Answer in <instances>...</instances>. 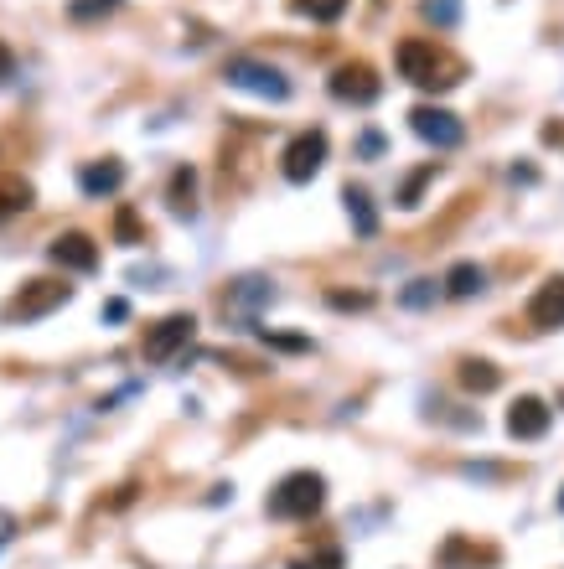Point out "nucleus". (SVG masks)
Returning a JSON list of instances; mask_svg holds the SVG:
<instances>
[{
  "instance_id": "nucleus-1",
  "label": "nucleus",
  "mask_w": 564,
  "mask_h": 569,
  "mask_svg": "<svg viewBox=\"0 0 564 569\" xmlns=\"http://www.w3.org/2000/svg\"><path fill=\"white\" fill-rule=\"evenodd\" d=\"M394 63H399V73H404L414 88H456L461 73H466V68H461V57H451V52L435 47V42H420V37L399 42Z\"/></svg>"
},
{
  "instance_id": "nucleus-2",
  "label": "nucleus",
  "mask_w": 564,
  "mask_h": 569,
  "mask_svg": "<svg viewBox=\"0 0 564 569\" xmlns=\"http://www.w3.org/2000/svg\"><path fill=\"white\" fill-rule=\"evenodd\" d=\"M73 301V285L68 280H26L16 295H11V301L6 306H0V321H42L47 311H57V306H68Z\"/></svg>"
},
{
  "instance_id": "nucleus-3",
  "label": "nucleus",
  "mask_w": 564,
  "mask_h": 569,
  "mask_svg": "<svg viewBox=\"0 0 564 569\" xmlns=\"http://www.w3.org/2000/svg\"><path fill=\"white\" fill-rule=\"evenodd\" d=\"M326 497V482L316 471H290L285 482L270 492V518H311Z\"/></svg>"
},
{
  "instance_id": "nucleus-4",
  "label": "nucleus",
  "mask_w": 564,
  "mask_h": 569,
  "mask_svg": "<svg viewBox=\"0 0 564 569\" xmlns=\"http://www.w3.org/2000/svg\"><path fill=\"white\" fill-rule=\"evenodd\" d=\"M223 78L233 88H244V94H259V99H290V78L270 63H259V57H233V63L223 68Z\"/></svg>"
},
{
  "instance_id": "nucleus-5",
  "label": "nucleus",
  "mask_w": 564,
  "mask_h": 569,
  "mask_svg": "<svg viewBox=\"0 0 564 569\" xmlns=\"http://www.w3.org/2000/svg\"><path fill=\"white\" fill-rule=\"evenodd\" d=\"M192 332H197V321H192L187 311H176V316H166V321H156V326H145V342H140L145 363H171V357L192 342Z\"/></svg>"
},
{
  "instance_id": "nucleus-6",
  "label": "nucleus",
  "mask_w": 564,
  "mask_h": 569,
  "mask_svg": "<svg viewBox=\"0 0 564 569\" xmlns=\"http://www.w3.org/2000/svg\"><path fill=\"white\" fill-rule=\"evenodd\" d=\"M409 125H414V135H420V140H430L435 151H451V145H461V135H466L461 119L451 109H435V104H420V109L409 114Z\"/></svg>"
},
{
  "instance_id": "nucleus-7",
  "label": "nucleus",
  "mask_w": 564,
  "mask_h": 569,
  "mask_svg": "<svg viewBox=\"0 0 564 569\" xmlns=\"http://www.w3.org/2000/svg\"><path fill=\"white\" fill-rule=\"evenodd\" d=\"M285 176L290 182H311V176L321 171V161H326V135L321 130H301L290 145H285Z\"/></svg>"
},
{
  "instance_id": "nucleus-8",
  "label": "nucleus",
  "mask_w": 564,
  "mask_h": 569,
  "mask_svg": "<svg viewBox=\"0 0 564 569\" xmlns=\"http://www.w3.org/2000/svg\"><path fill=\"white\" fill-rule=\"evenodd\" d=\"M47 254L57 269H73V275H94L99 269V244L88 233H57Z\"/></svg>"
},
{
  "instance_id": "nucleus-9",
  "label": "nucleus",
  "mask_w": 564,
  "mask_h": 569,
  "mask_svg": "<svg viewBox=\"0 0 564 569\" xmlns=\"http://www.w3.org/2000/svg\"><path fill=\"white\" fill-rule=\"evenodd\" d=\"M332 94H337L342 104H373V99L383 94V83H378V73H373L368 63H342V68L332 73Z\"/></svg>"
},
{
  "instance_id": "nucleus-10",
  "label": "nucleus",
  "mask_w": 564,
  "mask_h": 569,
  "mask_svg": "<svg viewBox=\"0 0 564 569\" xmlns=\"http://www.w3.org/2000/svg\"><path fill=\"white\" fill-rule=\"evenodd\" d=\"M528 326H533V332H559V326H564V275H554V280H544L539 290H533Z\"/></svg>"
},
{
  "instance_id": "nucleus-11",
  "label": "nucleus",
  "mask_w": 564,
  "mask_h": 569,
  "mask_svg": "<svg viewBox=\"0 0 564 569\" xmlns=\"http://www.w3.org/2000/svg\"><path fill=\"white\" fill-rule=\"evenodd\" d=\"M549 404L544 399H533V394H523L513 409H508V435L513 440H539V435H549Z\"/></svg>"
},
{
  "instance_id": "nucleus-12",
  "label": "nucleus",
  "mask_w": 564,
  "mask_h": 569,
  "mask_svg": "<svg viewBox=\"0 0 564 569\" xmlns=\"http://www.w3.org/2000/svg\"><path fill=\"white\" fill-rule=\"evenodd\" d=\"M120 182H125V166H120V161H88V166L78 171V187H83L88 197L120 192Z\"/></svg>"
},
{
  "instance_id": "nucleus-13",
  "label": "nucleus",
  "mask_w": 564,
  "mask_h": 569,
  "mask_svg": "<svg viewBox=\"0 0 564 569\" xmlns=\"http://www.w3.org/2000/svg\"><path fill=\"white\" fill-rule=\"evenodd\" d=\"M440 564H445V569H477V564H497V549H487V544H466V538H451V544L440 549Z\"/></svg>"
},
{
  "instance_id": "nucleus-14",
  "label": "nucleus",
  "mask_w": 564,
  "mask_h": 569,
  "mask_svg": "<svg viewBox=\"0 0 564 569\" xmlns=\"http://www.w3.org/2000/svg\"><path fill=\"white\" fill-rule=\"evenodd\" d=\"M166 197H171V213L192 218V213H197V171H192V166H176V171H171Z\"/></svg>"
},
{
  "instance_id": "nucleus-15",
  "label": "nucleus",
  "mask_w": 564,
  "mask_h": 569,
  "mask_svg": "<svg viewBox=\"0 0 564 569\" xmlns=\"http://www.w3.org/2000/svg\"><path fill=\"white\" fill-rule=\"evenodd\" d=\"M456 378H461L466 394H492V388L502 383V373L487 363V357H466V363L456 368Z\"/></svg>"
},
{
  "instance_id": "nucleus-16",
  "label": "nucleus",
  "mask_w": 564,
  "mask_h": 569,
  "mask_svg": "<svg viewBox=\"0 0 564 569\" xmlns=\"http://www.w3.org/2000/svg\"><path fill=\"white\" fill-rule=\"evenodd\" d=\"M32 207V182H21V176H0V223L26 213Z\"/></svg>"
},
{
  "instance_id": "nucleus-17",
  "label": "nucleus",
  "mask_w": 564,
  "mask_h": 569,
  "mask_svg": "<svg viewBox=\"0 0 564 569\" xmlns=\"http://www.w3.org/2000/svg\"><path fill=\"white\" fill-rule=\"evenodd\" d=\"M347 218H352V228H358L363 238H373L378 233V213H373V197L363 192V187H347Z\"/></svg>"
},
{
  "instance_id": "nucleus-18",
  "label": "nucleus",
  "mask_w": 564,
  "mask_h": 569,
  "mask_svg": "<svg viewBox=\"0 0 564 569\" xmlns=\"http://www.w3.org/2000/svg\"><path fill=\"white\" fill-rule=\"evenodd\" d=\"M482 285H487V275H482V264H466V259H461V264L451 269V275H445V290H451L456 301H466V295H477Z\"/></svg>"
},
{
  "instance_id": "nucleus-19",
  "label": "nucleus",
  "mask_w": 564,
  "mask_h": 569,
  "mask_svg": "<svg viewBox=\"0 0 564 569\" xmlns=\"http://www.w3.org/2000/svg\"><path fill=\"white\" fill-rule=\"evenodd\" d=\"M301 16H311V21H337L342 11H347V0H290Z\"/></svg>"
},
{
  "instance_id": "nucleus-20",
  "label": "nucleus",
  "mask_w": 564,
  "mask_h": 569,
  "mask_svg": "<svg viewBox=\"0 0 564 569\" xmlns=\"http://www.w3.org/2000/svg\"><path fill=\"white\" fill-rule=\"evenodd\" d=\"M430 182H435V161H430V166H420V171H414L409 182L399 187V207H420V192H425Z\"/></svg>"
},
{
  "instance_id": "nucleus-21",
  "label": "nucleus",
  "mask_w": 564,
  "mask_h": 569,
  "mask_svg": "<svg viewBox=\"0 0 564 569\" xmlns=\"http://www.w3.org/2000/svg\"><path fill=\"white\" fill-rule=\"evenodd\" d=\"M114 233H120V244H145V233H140V218H135V207H120V213H114Z\"/></svg>"
},
{
  "instance_id": "nucleus-22",
  "label": "nucleus",
  "mask_w": 564,
  "mask_h": 569,
  "mask_svg": "<svg viewBox=\"0 0 564 569\" xmlns=\"http://www.w3.org/2000/svg\"><path fill=\"white\" fill-rule=\"evenodd\" d=\"M114 6H120V0H73L68 16H73V21H94V16H109Z\"/></svg>"
},
{
  "instance_id": "nucleus-23",
  "label": "nucleus",
  "mask_w": 564,
  "mask_h": 569,
  "mask_svg": "<svg viewBox=\"0 0 564 569\" xmlns=\"http://www.w3.org/2000/svg\"><path fill=\"white\" fill-rule=\"evenodd\" d=\"M290 569H342V549H332V544H326V549H316L311 559H295Z\"/></svg>"
},
{
  "instance_id": "nucleus-24",
  "label": "nucleus",
  "mask_w": 564,
  "mask_h": 569,
  "mask_svg": "<svg viewBox=\"0 0 564 569\" xmlns=\"http://www.w3.org/2000/svg\"><path fill=\"white\" fill-rule=\"evenodd\" d=\"M332 306H342V311H368V306H373V295H347V290H332Z\"/></svg>"
},
{
  "instance_id": "nucleus-25",
  "label": "nucleus",
  "mask_w": 564,
  "mask_h": 569,
  "mask_svg": "<svg viewBox=\"0 0 564 569\" xmlns=\"http://www.w3.org/2000/svg\"><path fill=\"white\" fill-rule=\"evenodd\" d=\"M430 295H435V285H430V280H414V285L404 290V306H425Z\"/></svg>"
},
{
  "instance_id": "nucleus-26",
  "label": "nucleus",
  "mask_w": 564,
  "mask_h": 569,
  "mask_svg": "<svg viewBox=\"0 0 564 569\" xmlns=\"http://www.w3.org/2000/svg\"><path fill=\"white\" fill-rule=\"evenodd\" d=\"M264 342H270V347H285V352H306V347H311L306 337H285V332H264Z\"/></svg>"
},
{
  "instance_id": "nucleus-27",
  "label": "nucleus",
  "mask_w": 564,
  "mask_h": 569,
  "mask_svg": "<svg viewBox=\"0 0 564 569\" xmlns=\"http://www.w3.org/2000/svg\"><path fill=\"white\" fill-rule=\"evenodd\" d=\"M425 11H430V16L440 21V26H451V21H456V0H430Z\"/></svg>"
},
{
  "instance_id": "nucleus-28",
  "label": "nucleus",
  "mask_w": 564,
  "mask_h": 569,
  "mask_svg": "<svg viewBox=\"0 0 564 569\" xmlns=\"http://www.w3.org/2000/svg\"><path fill=\"white\" fill-rule=\"evenodd\" d=\"M358 151H363V156H368V161H373V156H378V151H383V135H373V130H368V135H363V140H358Z\"/></svg>"
},
{
  "instance_id": "nucleus-29",
  "label": "nucleus",
  "mask_w": 564,
  "mask_h": 569,
  "mask_svg": "<svg viewBox=\"0 0 564 569\" xmlns=\"http://www.w3.org/2000/svg\"><path fill=\"white\" fill-rule=\"evenodd\" d=\"M104 316H109V321H125V316H130V306H125V301H109V306H104Z\"/></svg>"
},
{
  "instance_id": "nucleus-30",
  "label": "nucleus",
  "mask_w": 564,
  "mask_h": 569,
  "mask_svg": "<svg viewBox=\"0 0 564 569\" xmlns=\"http://www.w3.org/2000/svg\"><path fill=\"white\" fill-rule=\"evenodd\" d=\"M544 140L549 145H564V119H559V125H544Z\"/></svg>"
},
{
  "instance_id": "nucleus-31",
  "label": "nucleus",
  "mask_w": 564,
  "mask_h": 569,
  "mask_svg": "<svg viewBox=\"0 0 564 569\" xmlns=\"http://www.w3.org/2000/svg\"><path fill=\"white\" fill-rule=\"evenodd\" d=\"M11 78V52H6V42H0V83Z\"/></svg>"
},
{
  "instance_id": "nucleus-32",
  "label": "nucleus",
  "mask_w": 564,
  "mask_h": 569,
  "mask_svg": "<svg viewBox=\"0 0 564 569\" xmlns=\"http://www.w3.org/2000/svg\"><path fill=\"white\" fill-rule=\"evenodd\" d=\"M559 507H564V497H559Z\"/></svg>"
}]
</instances>
